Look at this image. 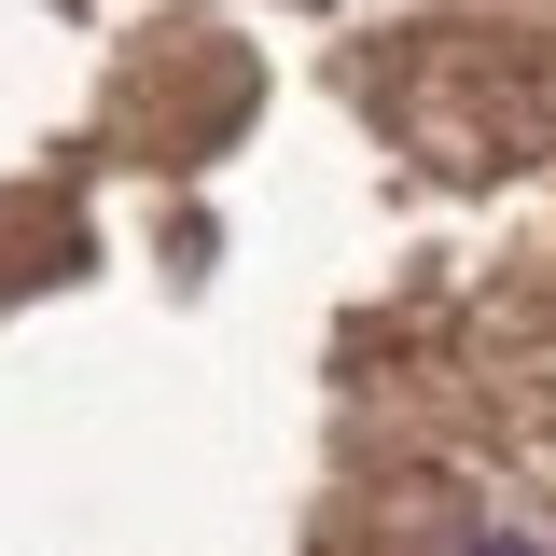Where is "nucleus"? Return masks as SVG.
Listing matches in <instances>:
<instances>
[{"label": "nucleus", "mask_w": 556, "mask_h": 556, "mask_svg": "<svg viewBox=\"0 0 556 556\" xmlns=\"http://www.w3.org/2000/svg\"><path fill=\"white\" fill-rule=\"evenodd\" d=\"M390 126L431 167H543L556 153V56L543 42H486V28H431L390 70Z\"/></svg>", "instance_id": "obj_1"}]
</instances>
